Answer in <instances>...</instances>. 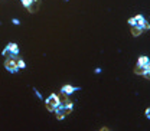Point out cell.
<instances>
[{
  "label": "cell",
  "instance_id": "6da1fadb",
  "mask_svg": "<svg viewBox=\"0 0 150 131\" xmlns=\"http://www.w3.org/2000/svg\"><path fill=\"white\" fill-rule=\"evenodd\" d=\"M59 104H61V98H59V95H56V94H51L46 99H45V105H46V110L49 112H54L59 107Z\"/></svg>",
  "mask_w": 150,
  "mask_h": 131
},
{
  "label": "cell",
  "instance_id": "7a4b0ae2",
  "mask_svg": "<svg viewBox=\"0 0 150 131\" xmlns=\"http://www.w3.org/2000/svg\"><path fill=\"white\" fill-rule=\"evenodd\" d=\"M4 68H6L10 74H18L19 71H20V68L18 66V58H15V56H6Z\"/></svg>",
  "mask_w": 150,
  "mask_h": 131
},
{
  "label": "cell",
  "instance_id": "3957f363",
  "mask_svg": "<svg viewBox=\"0 0 150 131\" xmlns=\"http://www.w3.org/2000/svg\"><path fill=\"white\" fill-rule=\"evenodd\" d=\"M19 54H20L19 46H18V43H15V42L7 43L6 48L3 49V52H1V55L4 56V58H6V56H15V58H18Z\"/></svg>",
  "mask_w": 150,
  "mask_h": 131
},
{
  "label": "cell",
  "instance_id": "277c9868",
  "mask_svg": "<svg viewBox=\"0 0 150 131\" xmlns=\"http://www.w3.org/2000/svg\"><path fill=\"white\" fill-rule=\"evenodd\" d=\"M20 1H22L23 7H25L26 10H29L30 13H35V12H38L39 4H40V0H20Z\"/></svg>",
  "mask_w": 150,
  "mask_h": 131
},
{
  "label": "cell",
  "instance_id": "5b68a950",
  "mask_svg": "<svg viewBox=\"0 0 150 131\" xmlns=\"http://www.w3.org/2000/svg\"><path fill=\"white\" fill-rule=\"evenodd\" d=\"M81 89V87H74V85H64L62 88H61V94L62 95H65V96H69V95H72L75 91H79Z\"/></svg>",
  "mask_w": 150,
  "mask_h": 131
},
{
  "label": "cell",
  "instance_id": "8992f818",
  "mask_svg": "<svg viewBox=\"0 0 150 131\" xmlns=\"http://www.w3.org/2000/svg\"><path fill=\"white\" fill-rule=\"evenodd\" d=\"M149 62H150V58H147V56H144V55H142V56H139V59H137V63H136V65H139V66H143V68H147Z\"/></svg>",
  "mask_w": 150,
  "mask_h": 131
},
{
  "label": "cell",
  "instance_id": "52a82bcc",
  "mask_svg": "<svg viewBox=\"0 0 150 131\" xmlns=\"http://www.w3.org/2000/svg\"><path fill=\"white\" fill-rule=\"evenodd\" d=\"M143 32H144L143 27H140V26H131V33H133V36H140Z\"/></svg>",
  "mask_w": 150,
  "mask_h": 131
},
{
  "label": "cell",
  "instance_id": "ba28073f",
  "mask_svg": "<svg viewBox=\"0 0 150 131\" xmlns=\"http://www.w3.org/2000/svg\"><path fill=\"white\" fill-rule=\"evenodd\" d=\"M18 66L20 68V69H25V68H26V63H25V61H23V59L18 58Z\"/></svg>",
  "mask_w": 150,
  "mask_h": 131
},
{
  "label": "cell",
  "instance_id": "9c48e42d",
  "mask_svg": "<svg viewBox=\"0 0 150 131\" xmlns=\"http://www.w3.org/2000/svg\"><path fill=\"white\" fill-rule=\"evenodd\" d=\"M33 92H35V95H36L38 99H43V96H42V94L38 91V88H33Z\"/></svg>",
  "mask_w": 150,
  "mask_h": 131
},
{
  "label": "cell",
  "instance_id": "30bf717a",
  "mask_svg": "<svg viewBox=\"0 0 150 131\" xmlns=\"http://www.w3.org/2000/svg\"><path fill=\"white\" fill-rule=\"evenodd\" d=\"M142 76H144L146 79H149V81H150V69H146V71L143 72V75H142Z\"/></svg>",
  "mask_w": 150,
  "mask_h": 131
},
{
  "label": "cell",
  "instance_id": "8fae6325",
  "mask_svg": "<svg viewBox=\"0 0 150 131\" xmlns=\"http://www.w3.org/2000/svg\"><path fill=\"white\" fill-rule=\"evenodd\" d=\"M12 23H13V25H20V20H19V19H12Z\"/></svg>",
  "mask_w": 150,
  "mask_h": 131
},
{
  "label": "cell",
  "instance_id": "7c38bea8",
  "mask_svg": "<svg viewBox=\"0 0 150 131\" xmlns=\"http://www.w3.org/2000/svg\"><path fill=\"white\" fill-rule=\"evenodd\" d=\"M144 114H146V117H147V118L150 120V107L147 108V110H146V112H144Z\"/></svg>",
  "mask_w": 150,
  "mask_h": 131
},
{
  "label": "cell",
  "instance_id": "4fadbf2b",
  "mask_svg": "<svg viewBox=\"0 0 150 131\" xmlns=\"http://www.w3.org/2000/svg\"><path fill=\"white\" fill-rule=\"evenodd\" d=\"M94 72H95V74H101V68H95Z\"/></svg>",
  "mask_w": 150,
  "mask_h": 131
},
{
  "label": "cell",
  "instance_id": "5bb4252c",
  "mask_svg": "<svg viewBox=\"0 0 150 131\" xmlns=\"http://www.w3.org/2000/svg\"><path fill=\"white\" fill-rule=\"evenodd\" d=\"M147 69H150V62H149V65H147Z\"/></svg>",
  "mask_w": 150,
  "mask_h": 131
}]
</instances>
